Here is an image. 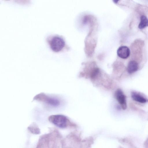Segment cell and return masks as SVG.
Instances as JSON below:
<instances>
[{
  "instance_id": "6da1fadb",
  "label": "cell",
  "mask_w": 148,
  "mask_h": 148,
  "mask_svg": "<svg viewBox=\"0 0 148 148\" xmlns=\"http://www.w3.org/2000/svg\"><path fill=\"white\" fill-rule=\"evenodd\" d=\"M47 42L51 49L56 52L62 51L66 45L63 38L58 36H53L48 37Z\"/></svg>"
},
{
  "instance_id": "7a4b0ae2",
  "label": "cell",
  "mask_w": 148,
  "mask_h": 148,
  "mask_svg": "<svg viewBox=\"0 0 148 148\" xmlns=\"http://www.w3.org/2000/svg\"><path fill=\"white\" fill-rule=\"evenodd\" d=\"M48 119L51 123L61 128H64L67 127L69 122L67 118L62 114L51 115L49 117Z\"/></svg>"
},
{
  "instance_id": "3957f363",
  "label": "cell",
  "mask_w": 148,
  "mask_h": 148,
  "mask_svg": "<svg viewBox=\"0 0 148 148\" xmlns=\"http://www.w3.org/2000/svg\"><path fill=\"white\" fill-rule=\"evenodd\" d=\"M34 99L42 101L51 106L57 107L60 104V101L57 98L49 96L44 93H40L34 97Z\"/></svg>"
},
{
  "instance_id": "277c9868",
  "label": "cell",
  "mask_w": 148,
  "mask_h": 148,
  "mask_svg": "<svg viewBox=\"0 0 148 148\" xmlns=\"http://www.w3.org/2000/svg\"><path fill=\"white\" fill-rule=\"evenodd\" d=\"M115 96L122 108L123 110L126 109L127 108L126 97L123 91L120 89H118L115 92Z\"/></svg>"
},
{
  "instance_id": "5b68a950",
  "label": "cell",
  "mask_w": 148,
  "mask_h": 148,
  "mask_svg": "<svg viewBox=\"0 0 148 148\" xmlns=\"http://www.w3.org/2000/svg\"><path fill=\"white\" fill-rule=\"evenodd\" d=\"M130 50L127 46H121L119 47L117 50V54L119 57L124 59H126L129 56Z\"/></svg>"
},
{
  "instance_id": "8992f818",
  "label": "cell",
  "mask_w": 148,
  "mask_h": 148,
  "mask_svg": "<svg viewBox=\"0 0 148 148\" xmlns=\"http://www.w3.org/2000/svg\"><path fill=\"white\" fill-rule=\"evenodd\" d=\"M138 69V64L135 61H131L129 62L127 68L129 73H132L137 71Z\"/></svg>"
},
{
  "instance_id": "52a82bcc",
  "label": "cell",
  "mask_w": 148,
  "mask_h": 148,
  "mask_svg": "<svg viewBox=\"0 0 148 148\" xmlns=\"http://www.w3.org/2000/svg\"><path fill=\"white\" fill-rule=\"evenodd\" d=\"M131 97L134 101L140 103H145L147 101V99L144 97L136 92L132 93Z\"/></svg>"
},
{
  "instance_id": "ba28073f",
  "label": "cell",
  "mask_w": 148,
  "mask_h": 148,
  "mask_svg": "<svg viewBox=\"0 0 148 148\" xmlns=\"http://www.w3.org/2000/svg\"><path fill=\"white\" fill-rule=\"evenodd\" d=\"M148 19L145 15H142L140 18V22L138 25V27L140 29H143L148 26Z\"/></svg>"
}]
</instances>
